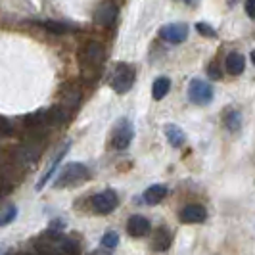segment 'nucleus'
Masks as SVG:
<instances>
[{
    "label": "nucleus",
    "mask_w": 255,
    "mask_h": 255,
    "mask_svg": "<svg viewBox=\"0 0 255 255\" xmlns=\"http://www.w3.org/2000/svg\"><path fill=\"white\" fill-rule=\"evenodd\" d=\"M40 25L44 27L46 31L54 33V35H65V33H73V31H77L75 25L64 23V21H42Z\"/></svg>",
    "instance_id": "obj_20"
},
{
    "label": "nucleus",
    "mask_w": 255,
    "mask_h": 255,
    "mask_svg": "<svg viewBox=\"0 0 255 255\" xmlns=\"http://www.w3.org/2000/svg\"><path fill=\"white\" fill-rule=\"evenodd\" d=\"M179 219L182 223H186V225H198V223H204L205 219H207V211H205L204 205L200 204L184 205L180 209Z\"/></svg>",
    "instance_id": "obj_9"
},
{
    "label": "nucleus",
    "mask_w": 255,
    "mask_h": 255,
    "mask_svg": "<svg viewBox=\"0 0 255 255\" xmlns=\"http://www.w3.org/2000/svg\"><path fill=\"white\" fill-rule=\"evenodd\" d=\"M165 136L173 148H180V146L186 142V134H184L182 128L177 127V125H165Z\"/></svg>",
    "instance_id": "obj_16"
},
{
    "label": "nucleus",
    "mask_w": 255,
    "mask_h": 255,
    "mask_svg": "<svg viewBox=\"0 0 255 255\" xmlns=\"http://www.w3.org/2000/svg\"><path fill=\"white\" fill-rule=\"evenodd\" d=\"M10 130H12V125H10V121H8L6 117H0V132L8 134Z\"/></svg>",
    "instance_id": "obj_26"
},
{
    "label": "nucleus",
    "mask_w": 255,
    "mask_h": 255,
    "mask_svg": "<svg viewBox=\"0 0 255 255\" xmlns=\"http://www.w3.org/2000/svg\"><path fill=\"white\" fill-rule=\"evenodd\" d=\"M196 29H198V33H200V35H204V37H217V31H215L211 25L204 23V21L196 23Z\"/></svg>",
    "instance_id": "obj_25"
},
{
    "label": "nucleus",
    "mask_w": 255,
    "mask_h": 255,
    "mask_svg": "<svg viewBox=\"0 0 255 255\" xmlns=\"http://www.w3.org/2000/svg\"><path fill=\"white\" fill-rule=\"evenodd\" d=\"M117 244H119V236H117V232H114V230L106 232V234L102 236V246H104V248L114 250V248H117Z\"/></svg>",
    "instance_id": "obj_23"
},
{
    "label": "nucleus",
    "mask_w": 255,
    "mask_h": 255,
    "mask_svg": "<svg viewBox=\"0 0 255 255\" xmlns=\"http://www.w3.org/2000/svg\"><path fill=\"white\" fill-rule=\"evenodd\" d=\"M44 121H46V114H44V112H37V114H31V115H27L25 117V125L29 128L40 127Z\"/></svg>",
    "instance_id": "obj_22"
},
{
    "label": "nucleus",
    "mask_w": 255,
    "mask_h": 255,
    "mask_svg": "<svg viewBox=\"0 0 255 255\" xmlns=\"http://www.w3.org/2000/svg\"><path fill=\"white\" fill-rule=\"evenodd\" d=\"M15 215H17V209L15 207H8L2 215H0V227H4V225H10L13 219H15Z\"/></svg>",
    "instance_id": "obj_24"
},
{
    "label": "nucleus",
    "mask_w": 255,
    "mask_h": 255,
    "mask_svg": "<svg viewBox=\"0 0 255 255\" xmlns=\"http://www.w3.org/2000/svg\"><path fill=\"white\" fill-rule=\"evenodd\" d=\"M171 246V234L167 232V230H157V234L153 236V242H152V248L155 252H165L167 248Z\"/></svg>",
    "instance_id": "obj_21"
},
{
    "label": "nucleus",
    "mask_w": 255,
    "mask_h": 255,
    "mask_svg": "<svg viewBox=\"0 0 255 255\" xmlns=\"http://www.w3.org/2000/svg\"><path fill=\"white\" fill-rule=\"evenodd\" d=\"M38 152H40V148H38L37 142L19 146V150H17V159H19L21 163H31L35 157H38Z\"/></svg>",
    "instance_id": "obj_18"
},
{
    "label": "nucleus",
    "mask_w": 255,
    "mask_h": 255,
    "mask_svg": "<svg viewBox=\"0 0 255 255\" xmlns=\"http://www.w3.org/2000/svg\"><path fill=\"white\" fill-rule=\"evenodd\" d=\"M38 255H79V242L75 238L62 236L58 230H48L35 244Z\"/></svg>",
    "instance_id": "obj_1"
},
{
    "label": "nucleus",
    "mask_w": 255,
    "mask_h": 255,
    "mask_svg": "<svg viewBox=\"0 0 255 255\" xmlns=\"http://www.w3.org/2000/svg\"><path fill=\"white\" fill-rule=\"evenodd\" d=\"M223 123H225V127L229 128L230 132H236L242 127V114L238 110H234V108H227L225 114H223Z\"/></svg>",
    "instance_id": "obj_14"
},
{
    "label": "nucleus",
    "mask_w": 255,
    "mask_h": 255,
    "mask_svg": "<svg viewBox=\"0 0 255 255\" xmlns=\"http://www.w3.org/2000/svg\"><path fill=\"white\" fill-rule=\"evenodd\" d=\"M182 2H186V4H196L198 0H182Z\"/></svg>",
    "instance_id": "obj_28"
},
{
    "label": "nucleus",
    "mask_w": 255,
    "mask_h": 255,
    "mask_svg": "<svg viewBox=\"0 0 255 255\" xmlns=\"http://www.w3.org/2000/svg\"><path fill=\"white\" fill-rule=\"evenodd\" d=\"M225 67L230 75H240L246 67V58H244L240 52H230L225 60Z\"/></svg>",
    "instance_id": "obj_13"
},
{
    "label": "nucleus",
    "mask_w": 255,
    "mask_h": 255,
    "mask_svg": "<svg viewBox=\"0 0 255 255\" xmlns=\"http://www.w3.org/2000/svg\"><path fill=\"white\" fill-rule=\"evenodd\" d=\"M117 13H119L117 4L112 2V0H106V2H102V4L98 6V10L94 13V21L100 27H112L114 21L117 19Z\"/></svg>",
    "instance_id": "obj_7"
},
{
    "label": "nucleus",
    "mask_w": 255,
    "mask_h": 255,
    "mask_svg": "<svg viewBox=\"0 0 255 255\" xmlns=\"http://www.w3.org/2000/svg\"><path fill=\"white\" fill-rule=\"evenodd\" d=\"M83 60H85V64L90 65V67H98L104 60L102 44H98V42H89L85 52H83Z\"/></svg>",
    "instance_id": "obj_11"
},
{
    "label": "nucleus",
    "mask_w": 255,
    "mask_h": 255,
    "mask_svg": "<svg viewBox=\"0 0 255 255\" xmlns=\"http://www.w3.org/2000/svg\"><path fill=\"white\" fill-rule=\"evenodd\" d=\"M25 255H27V254H25Z\"/></svg>",
    "instance_id": "obj_30"
},
{
    "label": "nucleus",
    "mask_w": 255,
    "mask_h": 255,
    "mask_svg": "<svg viewBox=\"0 0 255 255\" xmlns=\"http://www.w3.org/2000/svg\"><path fill=\"white\" fill-rule=\"evenodd\" d=\"M188 98L192 104L205 106L213 100V87L202 79H192L190 85H188Z\"/></svg>",
    "instance_id": "obj_5"
},
{
    "label": "nucleus",
    "mask_w": 255,
    "mask_h": 255,
    "mask_svg": "<svg viewBox=\"0 0 255 255\" xmlns=\"http://www.w3.org/2000/svg\"><path fill=\"white\" fill-rule=\"evenodd\" d=\"M246 13L255 19V0H246Z\"/></svg>",
    "instance_id": "obj_27"
},
{
    "label": "nucleus",
    "mask_w": 255,
    "mask_h": 255,
    "mask_svg": "<svg viewBox=\"0 0 255 255\" xmlns=\"http://www.w3.org/2000/svg\"><path fill=\"white\" fill-rule=\"evenodd\" d=\"M132 136H134L132 123L128 119H119L114 128V134H112V146L115 150H127L128 144L132 142Z\"/></svg>",
    "instance_id": "obj_4"
},
{
    "label": "nucleus",
    "mask_w": 255,
    "mask_h": 255,
    "mask_svg": "<svg viewBox=\"0 0 255 255\" xmlns=\"http://www.w3.org/2000/svg\"><path fill=\"white\" fill-rule=\"evenodd\" d=\"M167 196V186L163 184H153L148 190L144 192V202L148 205H157L159 202H163V198Z\"/></svg>",
    "instance_id": "obj_15"
},
{
    "label": "nucleus",
    "mask_w": 255,
    "mask_h": 255,
    "mask_svg": "<svg viewBox=\"0 0 255 255\" xmlns=\"http://www.w3.org/2000/svg\"><path fill=\"white\" fill-rule=\"evenodd\" d=\"M134 79H136V73H134V67L132 65L117 64L114 77H112V89L117 94H125V92H128V90L132 89Z\"/></svg>",
    "instance_id": "obj_3"
},
{
    "label": "nucleus",
    "mask_w": 255,
    "mask_h": 255,
    "mask_svg": "<svg viewBox=\"0 0 255 255\" xmlns=\"http://www.w3.org/2000/svg\"><path fill=\"white\" fill-rule=\"evenodd\" d=\"M171 90V81L169 77H157L153 81V87H152V96L153 100H163L167 94Z\"/></svg>",
    "instance_id": "obj_17"
},
{
    "label": "nucleus",
    "mask_w": 255,
    "mask_h": 255,
    "mask_svg": "<svg viewBox=\"0 0 255 255\" xmlns=\"http://www.w3.org/2000/svg\"><path fill=\"white\" fill-rule=\"evenodd\" d=\"M252 62H254V65H255V52H252Z\"/></svg>",
    "instance_id": "obj_29"
},
{
    "label": "nucleus",
    "mask_w": 255,
    "mask_h": 255,
    "mask_svg": "<svg viewBox=\"0 0 255 255\" xmlns=\"http://www.w3.org/2000/svg\"><path fill=\"white\" fill-rule=\"evenodd\" d=\"M150 230H152V225H150V221L146 217H142V215L128 217L127 221L128 236H132V238H144L146 234H150Z\"/></svg>",
    "instance_id": "obj_10"
},
{
    "label": "nucleus",
    "mask_w": 255,
    "mask_h": 255,
    "mask_svg": "<svg viewBox=\"0 0 255 255\" xmlns=\"http://www.w3.org/2000/svg\"><path fill=\"white\" fill-rule=\"evenodd\" d=\"M89 169L87 165H83V163H79V161H73V163H67L65 169L62 171V175H60V179L56 180V188H65V186H75L79 182H83V180L89 179Z\"/></svg>",
    "instance_id": "obj_2"
},
{
    "label": "nucleus",
    "mask_w": 255,
    "mask_h": 255,
    "mask_svg": "<svg viewBox=\"0 0 255 255\" xmlns=\"http://www.w3.org/2000/svg\"><path fill=\"white\" fill-rule=\"evenodd\" d=\"M67 110H65L64 106H54L52 110H48V114H46V121L54 125V127H60V125H64L65 121H67Z\"/></svg>",
    "instance_id": "obj_19"
},
{
    "label": "nucleus",
    "mask_w": 255,
    "mask_h": 255,
    "mask_svg": "<svg viewBox=\"0 0 255 255\" xmlns=\"http://www.w3.org/2000/svg\"><path fill=\"white\" fill-rule=\"evenodd\" d=\"M67 150H69V142H67V144H64V146H62V150H60V152L56 153V157H54V161H52V165L48 167V169H46V173L42 175V179L38 180V184H37V188H38V190H42V188H44V186H46V184L50 182L52 175H54V173H56V169L60 167V161L64 159V155H65V153H67Z\"/></svg>",
    "instance_id": "obj_12"
},
{
    "label": "nucleus",
    "mask_w": 255,
    "mask_h": 255,
    "mask_svg": "<svg viewBox=\"0 0 255 255\" xmlns=\"http://www.w3.org/2000/svg\"><path fill=\"white\" fill-rule=\"evenodd\" d=\"M90 205H92V209H94L96 213L108 215V213L115 211V207L119 205V198H117V194H115L114 190H104L92 196Z\"/></svg>",
    "instance_id": "obj_6"
},
{
    "label": "nucleus",
    "mask_w": 255,
    "mask_h": 255,
    "mask_svg": "<svg viewBox=\"0 0 255 255\" xmlns=\"http://www.w3.org/2000/svg\"><path fill=\"white\" fill-rule=\"evenodd\" d=\"M159 37L171 44H180L188 37V25L186 23H169V25L161 27Z\"/></svg>",
    "instance_id": "obj_8"
}]
</instances>
